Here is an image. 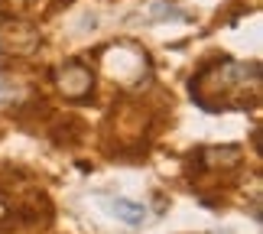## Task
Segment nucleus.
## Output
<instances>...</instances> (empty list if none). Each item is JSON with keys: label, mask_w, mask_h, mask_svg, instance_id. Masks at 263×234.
Listing matches in <instances>:
<instances>
[{"label": "nucleus", "mask_w": 263, "mask_h": 234, "mask_svg": "<svg viewBox=\"0 0 263 234\" xmlns=\"http://www.w3.org/2000/svg\"><path fill=\"white\" fill-rule=\"evenodd\" d=\"M244 159V150L234 143L224 147H201L192 153V172L195 176H221V172H234Z\"/></svg>", "instance_id": "20e7f679"}, {"label": "nucleus", "mask_w": 263, "mask_h": 234, "mask_svg": "<svg viewBox=\"0 0 263 234\" xmlns=\"http://www.w3.org/2000/svg\"><path fill=\"white\" fill-rule=\"evenodd\" d=\"M260 65L218 59L192 75V98L205 111H247L260 101Z\"/></svg>", "instance_id": "f257e3e1"}, {"label": "nucleus", "mask_w": 263, "mask_h": 234, "mask_svg": "<svg viewBox=\"0 0 263 234\" xmlns=\"http://www.w3.org/2000/svg\"><path fill=\"white\" fill-rule=\"evenodd\" d=\"M43 36H39V26H33L29 20L23 16H10V20H0V52L10 56V59H23V56H33Z\"/></svg>", "instance_id": "f03ea898"}, {"label": "nucleus", "mask_w": 263, "mask_h": 234, "mask_svg": "<svg viewBox=\"0 0 263 234\" xmlns=\"http://www.w3.org/2000/svg\"><path fill=\"white\" fill-rule=\"evenodd\" d=\"M107 208L114 211V215L124 221V225H130V228H140L146 221V208L140 205V202H130V199H110L107 202Z\"/></svg>", "instance_id": "423d86ee"}, {"label": "nucleus", "mask_w": 263, "mask_h": 234, "mask_svg": "<svg viewBox=\"0 0 263 234\" xmlns=\"http://www.w3.org/2000/svg\"><path fill=\"white\" fill-rule=\"evenodd\" d=\"M68 4H75V0H55V4H52V10H59V7H68Z\"/></svg>", "instance_id": "1a4fd4ad"}, {"label": "nucleus", "mask_w": 263, "mask_h": 234, "mask_svg": "<svg viewBox=\"0 0 263 234\" xmlns=\"http://www.w3.org/2000/svg\"><path fill=\"white\" fill-rule=\"evenodd\" d=\"M23 10H26V0H0V20L20 16Z\"/></svg>", "instance_id": "6e6552de"}, {"label": "nucleus", "mask_w": 263, "mask_h": 234, "mask_svg": "<svg viewBox=\"0 0 263 234\" xmlns=\"http://www.w3.org/2000/svg\"><path fill=\"white\" fill-rule=\"evenodd\" d=\"M55 88L62 91V98L68 101H88L95 91V72L82 62V59H65L62 65H55Z\"/></svg>", "instance_id": "7ed1b4c3"}, {"label": "nucleus", "mask_w": 263, "mask_h": 234, "mask_svg": "<svg viewBox=\"0 0 263 234\" xmlns=\"http://www.w3.org/2000/svg\"><path fill=\"white\" fill-rule=\"evenodd\" d=\"M82 134H85V124L78 117H59L52 124V130H49V137H52L59 147H75L78 140H82Z\"/></svg>", "instance_id": "39448f33"}, {"label": "nucleus", "mask_w": 263, "mask_h": 234, "mask_svg": "<svg viewBox=\"0 0 263 234\" xmlns=\"http://www.w3.org/2000/svg\"><path fill=\"white\" fill-rule=\"evenodd\" d=\"M153 20H189L176 4H166V0H159V4H153Z\"/></svg>", "instance_id": "0eeeda50"}]
</instances>
